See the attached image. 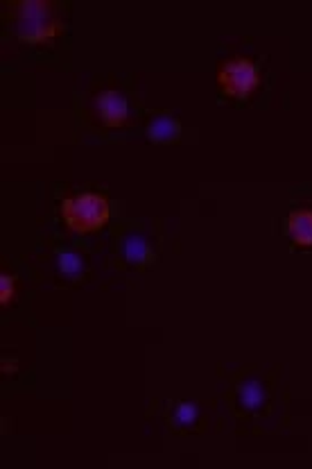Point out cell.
Returning a JSON list of instances; mask_svg holds the SVG:
<instances>
[{
  "mask_svg": "<svg viewBox=\"0 0 312 469\" xmlns=\"http://www.w3.org/2000/svg\"><path fill=\"white\" fill-rule=\"evenodd\" d=\"M95 107H98L100 116L109 127L123 125L129 116V102L120 91L104 89L95 95Z\"/></svg>",
  "mask_w": 312,
  "mask_h": 469,
  "instance_id": "obj_5",
  "label": "cell"
},
{
  "mask_svg": "<svg viewBox=\"0 0 312 469\" xmlns=\"http://www.w3.org/2000/svg\"><path fill=\"white\" fill-rule=\"evenodd\" d=\"M288 234L294 243L312 245V211L310 209H297L288 215Z\"/></svg>",
  "mask_w": 312,
  "mask_h": 469,
  "instance_id": "obj_7",
  "label": "cell"
},
{
  "mask_svg": "<svg viewBox=\"0 0 312 469\" xmlns=\"http://www.w3.org/2000/svg\"><path fill=\"white\" fill-rule=\"evenodd\" d=\"M61 218L73 231H95L109 218V202L100 193H75L61 202Z\"/></svg>",
  "mask_w": 312,
  "mask_h": 469,
  "instance_id": "obj_2",
  "label": "cell"
},
{
  "mask_svg": "<svg viewBox=\"0 0 312 469\" xmlns=\"http://www.w3.org/2000/svg\"><path fill=\"white\" fill-rule=\"evenodd\" d=\"M12 293H14V277L12 275H0V302L7 304L12 300Z\"/></svg>",
  "mask_w": 312,
  "mask_h": 469,
  "instance_id": "obj_11",
  "label": "cell"
},
{
  "mask_svg": "<svg viewBox=\"0 0 312 469\" xmlns=\"http://www.w3.org/2000/svg\"><path fill=\"white\" fill-rule=\"evenodd\" d=\"M10 10L12 30L20 41L41 44L52 39L61 30V20L45 0H23V3H14Z\"/></svg>",
  "mask_w": 312,
  "mask_h": 469,
  "instance_id": "obj_1",
  "label": "cell"
},
{
  "mask_svg": "<svg viewBox=\"0 0 312 469\" xmlns=\"http://www.w3.org/2000/svg\"><path fill=\"white\" fill-rule=\"evenodd\" d=\"M55 259L57 268H60V272L66 279H80L82 272H84V261H82V256L77 252L70 250V247H60L55 252Z\"/></svg>",
  "mask_w": 312,
  "mask_h": 469,
  "instance_id": "obj_8",
  "label": "cell"
},
{
  "mask_svg": "<svg viewBox=\"0 0 312 469\" xmlns=\"http://www.w3.org/2000/svg\"><path fill=\"white\" fill-rule=\"evenodd\" d=\"M218 80L228 95L244 98L258 85V69L253 61L244 60V57H233L220 69Z\"/></svg>",
  "mask_w": 312,
  "mask_h": 469,
  "instance_id": "obj_3",
  "label": "cell"
},
{
  "mask_svg": "<svg viewBox=\"0 0 312 469\" xmlns=\"http://www.w3.org/2000/svg\"><path fill=\"white\" fill-rule=\"evenodd\" d=\"M3 369H14V360H3Z\"/></svg>",
  "mask_w": 312,
  "mask_h": 469,
  "instance_id": "obj_12",
  "label": "cell"
},
{
  "mask_svg": "<svg viewBox=\"0 0 312 469\" xmlns=\"http://www.w3.org/2000/svg\"><path fill=\"white\" fill-rule=\"evenodd\" d=\"M148 134L156 141H172L181 134V123L172 116H154L148 123Z\"/></svg>",
  "mask_w": 312,
  "mask_h": 469,
  "instance_id": "obj_9",
  "label": "cell"
},
{
  "mask_svg": "<svg viewBox=\"0 0 312 469\" xmlns=\"http://www.w3.org/2000/svg\"><path fill=\"white\" fill-rule=\"evenodd\" d=\"M170 419L177 429H190L199 422V406L190 404V401H181L170 410Z\"/></svg>",
  "mask_w": 312,
  "mask_h": 469,
  "instance_id": "obj_10",
  "label": "cell"
},
{
  "mask_svg": "<svg viewBox=\"0 0 312 469\" xmlns=\"http://www.w3.org/2000/svg\"><path fill=\"white\" fill-rule=\"evenodd\" d=\"M118 255L127 265H145L152 261V245L140 234H124L120 239Z\"/></svg>",
  "mask_w": 312,
  "mask_h": 469,
  "instance_id": "obj_6",
  "label": "cell"
},
{
  "mask_svg": "<svg viewBox=\"0 0 312 469\" xmlns=\"http://www.w3.org/2000/svg\"><path fill=\"white\" fill-rule=\"evenodd\" d=\"M268 404V388L256 376H247L236 385V406L244 415H256Z\"/></svg>",
  "mask_w": 312,
  "mask_h": 469,
  "instance_id": "obj_4",
  "label": "cell"
}]
</instances>
